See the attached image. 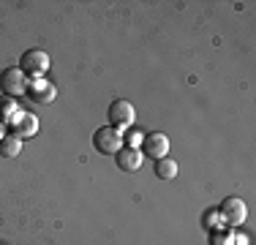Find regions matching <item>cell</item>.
<instances>
[{
    "label": "cell",
    "mask_w": 256,
    "mask_h": 245,
    "mask_svg": "<svg viewBox=\"0 0 256 245\" xmlns=\"http://www.w3.org/2000/svg\"><path fill=\"white\" fill-rule=\"evenodd\" d=\"M20 68H22V74H25V76L41 79L46 71H50V54H46L44 49H28V52L22 54Z\"/></svg>",
    "instance_id": "cell-1"
},
{
    "label": "cell",
    "mask_w": 256,
    "mask_h": 245,
    "mask_svg": "<svg viewBox=\"0 0 256 245\" xmlns=\"http://www.w3.org/2000/svg\"><path fill=\"white\" fill-rule=\"evenodd\" d=\"M93 144H96V150H98L101 156H114L118 150H123V134H120V128L104 126V128L96 131Z\"/></svg>",
    "instance_id": "cell-2"
},
{
    "label": "cell",
    "mask_w": 256,
    "mask_h": 245,
    "mask_svg": "<svg viewBox=\"0 0 256 245\" xmlns=\"http://www.w3.org/2000/svg\"><path fill=\"white\" fill-rule=\"evenodd\" d=\"M0 90L8 98H16L22 93H28V76L22 74V68H6L0 74Z\"/></svg>",
    "instance_id": "cell-3"
},
{
    "label": "cell",
    "mask_w": 256,
    "mask_h": 245,
    "mask_svg": "<svg viewBox=\"0 0 256 245\" xmlns=\"http://www.w3.org/2000/svg\"><path fill=\"white\" fill-rule=\"evenodd\" d=\"M134 120H136V109H134L131 101L118 98V101L109 104V122H112V128H128V126H134Z\"/></svg>",
    "instance_id": "cell-4"
},
{
    "label": "cell",
    "mask_w": 256,
    "mask_h": 245,
    "mask_svg": "<svg viewBox=\"0 0 256 245\" xmlns=\"http://www.w3.org/2000/svg\"><path fill=\"white\" fill-rule=\"evenodd\" d=\"M221 216H224V220H226L229 226H240V224H246L248 207H246V202H242V199L232 196V199H226L221 204Z\"/></svg>",
    "instance_id": "cell-5"
},
{
    "label": "cell",
    "mask_w": 256,
    "mask_h": 245,
    "mask_svg": "<svg viewBox=\"0 0 256 245\" xmlns=\"http://www.w3.org/2000/svg\"><path fill=\"white\" fill-rule=\"evenodd\" d=\"M142 152H144V156H150V158H166L169 136H166V134H161V131L148 134V136L142 139Z\"/></svg>",
    "instance_id": "cell-6"
},
{
    "label": "cell",
    "mask_w": 256,
    "mask_h": 245,
    "mask_svg": "<svg viewBox=\"0 0 256 245\" xmlns=\"http://www.w3.org/2000/svg\"><path fill=\"white\" fill-rule=\"evenodd\" d=\"M25 96H28L30 104H38V106H41V104H52L54 96H58V90H54L50 82H44V79H36L33 84H28V93Z\"/></svg>",
    "instance_id": "cell-7"
},
{
    "label": "cell",
    "mask_w": 256,
    "mask_h": 245,
    "mask_svg": "<svg viewBox=\"0 0 256 245\" xmlns=\"http://www.w3.org/2000/svg\"><path fill=\"white\" fill-rule=\"evenodd\" d=\"M114 156H118L114 161H118L120 172H136L139 166H142V161H144L142 152H139L136 147H123V150H118Z\"/></svg>",
    "instance_id": "cell-8"
},
{
    "label": "cell",
    "mask_w": 256,
    "mask_h": 245,
    "mask_svg": "<svg viewBox=\"0 0 256 245\" xmlns=\"http://www.w3.org/2000/svg\"><path fill=\"white\" fill-rule=\"evenodd\" d=\"M36 131H38V118L30 112H20V118L14 120V136L30 139V136H36Z\"/></svg>",
    "instance_id": "cell-9"
},
{
    "label": "cell",
    "mask_w": 256,
    "mask_h": 245,
    "mask_svg": "<svg viewBox=\"0 0 256 245\" xmlns=\"http://www.w3.org/2000/svg\"><path fill=\"white\" fill-rule=\"evenodd\" d=\"M20 152H22V139L20 136L11 134V136L0 139V156H3V158H16Z\"/></svg>",
    "instance_id": "cell-10"
},
{
    "label": "cell",
    "mask_w": 256,
    "mask_h": 245,
    "mask_svg": "<svg viewBox=\"0 0 256 245\" xmlns=\"http://www.w3.org/2000/svg\"><path fill=\"white\" fill-rule=\"evenodd\" d=\"M178 161L174 158H158V164H156V174L161 177V180H174L178 177Z\"/></svg>",
    "instance_id": "cell-11"
},
{
    "label": "cell",
    "mask_w": 256,
    "mask_h": 245,
    "mask_svg": "<svg viewBox=\"0 0 256 245\" xmlns=\"http://www.w3.org/2000/svg\"><path fill=\"white\" fill-rule=\"evenodd\" d=\"M0 112H3V114H0V120H3V122H14L16 118H20V109H16L14 104H3Z\"/></svg>",
    "instance_id": "cell-12"
}]
</instances>
